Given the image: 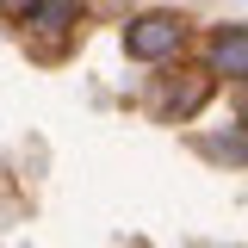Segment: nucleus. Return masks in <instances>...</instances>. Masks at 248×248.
Here are the masks:
<instances>
[{"label": "nucleus", "instance_id": "nucleus-3", "mask_svg": "<svg viewBox=\"0 0 248 248\" xmlns=\"http://www.w3.org/2000/svg\"><path fill=\"white\" fill-rule=\"evenodd\" d=\"M31 31H68L75 25V0H31Z\"/></svg>", "mask_w": 248, "mask_h": 248}, {"label": "nucleus", "instance_id": "nucleus-2", "mask_svg": "<svg viewBox=\"0 0 248 248\" xmlns=\"http://www.w3.org/2000/svg\"><path fill=\"white\" fill-rule=\"evenodd\" d=\"M211 68L217 75H248V31H223L211 44Z\"/></svg>", "mask_w": 248, "mask_h": 248}, {"label": "nucleus", "instance_id": "nucleus-1", "mask_svg": "<svg viewBox=\"0 0 248 248\" xmlns=\"http://www.w3.org/2000/svg\"><path fill=\"white\" fill-rule=\"evenodd\" d=\"M180 44H186L180 13H143V19H130V31H124V50L137 62H161V56H174Z\"/></svg>", "mask_w": 248, "mask_h": 248}, {"label": "nucleus", "instance_id": "nucleus-4", "mask_svg": "<svg viewBox=\"0 0 248 248\" xmlns=\"http://www.w3.org/2000/svg\"><path fill=\"white\" fill-rule=\"evenodd\" d=\"M0 13H6V19H25V13H31V0H0Z\"/></svg>", "mask_w": 248, "mask_h": 248}, {"label": "nucleus", "instance_id": "nucleus-5", "mask_svg": "<svg viewBox=\"0 0 248 248\" xmlns=\"http://www.w3.org/2000/svg\"><path fill=\"white\" fill-rule=\"evenodd\" d=\"M242 124H248V106H242Z\"/></svg>", "mask_w": 248, "mask_h": 248}]
</instances>
